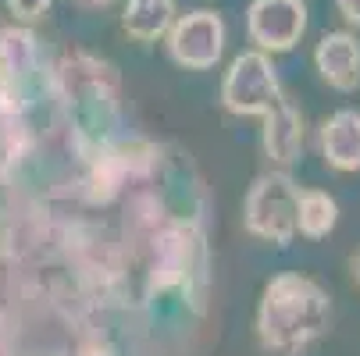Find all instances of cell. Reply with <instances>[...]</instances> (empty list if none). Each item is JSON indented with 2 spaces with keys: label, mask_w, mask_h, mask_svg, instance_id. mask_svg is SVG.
Returning <instances> with one entry per match:
<instances>
[{
  "label": "cell",
  "mask_w": 360,
  "mask_h": 356,
  "mask_svg": "<svg viewBox=\"0 0 360 356\" xmlns=\"http://www.w3.org/2000/svg\"><path fill=\"white\" fill-rule=\"evenodd\" d=\"M328 321L332 303L318 282L303 275H278L264 289L261 310H257V335L264 349L278 356H296L328 331Z\"/></svg>",
  "instance_id": "cell-1"
},
{
  "label": "cell",
  "mask_w": 360,
  "mask_h": 356,
  "mask_svg": "<svg viewBox=\"0 0 360 356\" xmlns=\"http://www.w3.org/2000/svg\"><path fill=\"white\" fill-rule=\"evenodd\" d=\"M296 211H300L296 182L282 171L261 175L246 196V228L261 239L285 246L296 235Z\"/></svg>",
  "instance_id": "cell-2"
},
{
  "label": "cell",
  "mask_w": 360,
  "mask_h": 356,
  "mask_svg": "<svg viewBox=\"0 0 360 356\" xmlns=\"http://www.w3.org/2000/svg\"><path fill=\"white\" fill-rule=\"evenodd\" d=\"M221 100L232 114H261V118H268L282 104L285 96L264 50H250V54H239L232 61L221 86Z\"/></svg>",
  "instance_id": "cell-3"
},
{
  "label": "cell",
  "mask_w": 360,
  "mask_h": 356,
  "mask_svg": "<svg viewBox=\"0 0 360 356\" xmlns=\"http://www.w3.org/2000/svg\"><path fill=\"white\" fill-rule=\"evenodd\" d=\"M168 50L186 68H211L225 50V22L214 11H193L168 29Z\"/></svg>",
  "instance_id": "cell-4"
},
{
  "label": "cell",
  "mask_w": 360,
  "mask_h": 356,
  "mask_svg": "<svg viewBox=\"0 0 360 356\" xmlns=\"http://www.w3.org/2000/svg\"><path fill=\"white\" fill-rule=\"evenodd\" d=\"M250 39L261 50H292L307 32V4L303 0H253L246 11Z\"/></svg>",
  "instance_id": "cell-5"
},
{
  "label": "cell",
  "mask_w": 360,
  "mask_h": 356,
  "mask_svg": "<svg viewBox=\"0 0 360 356\" xmlns=\"http://www.w3.org/2000/svg\"><path fill=\"white\" fill-rule=\"evenodd\" d=\"M314 65L321 72V79L339 89L349 93L360 86V43L353 32H325L318 50H314Z\"/></svg>",
  "instance_id": "cell-6"
},
{
  "label": "cell",
  "mask_w": 360,
  "mask_h": 356,
  "mask_svg": "<svg viewBox=\"0 0 360 356\" xmlns=\"http://www.w3.org/2000/svg\"><path fill=\"white\" fill-rule=\"evenodd\" d=\"M321 154L335 171H360V111H335L321 125Z\"/></svg>",
  "instance_id": "cell-7"
},
{
  "label": "cell",
  "mask_w": 360,
  "mask_h": 356,
  "mask_svg": "<svg viewBox=\"0 0 360 356\" xmlns=\"http://www.w3.org/2000/svg\"><path fill=\"white\" fill-rule=\"evenodd\" d=\"M264 150L278 164H292L300 157V150H303V118L289 100H282V104L264 118Z\"/></svg>",
  "instance_id": "cell-8"
},
{
  "label": "cell",
  "mask_w": 360,
  "mask_h": 356,
  "mask_svg": "<svg viewBox=\"0 0 360 356\" xmlns=\"http://www.w3.org/2000/svg\"><path fill=\"white\" fill-rule=\"evenodd\" d=\"M172 22H175V4L172 0H129L125 18H122L125 32L132 39H143V43L165 36L172 29Z\"/></svg>",
  "instance_id": "cell-9"
},
{
  "label": "cell",
  "mask_w": 360,
  "mask_h": 356,
  "mask_svg": "<svg viewBox=\"0 0 360 356\" xmlns=\"http://www.w3.org/2000/svg\"><path fill=\"white\" fill-rule=\"evenodd\" d=\"M339 221V207L335 199L321 189H307L300 192V211H296V232H303L307 239H325Z\"/></svg>",
  "instance_id": "cell-10"
},
{
  "label": "cell",
  "mask_w": 360,
  "mask_h": 356,
  "mask_svg": "<svg viewBox=\"0 0 360 356\" xmlns=\"http://www.w3.org/2000/svg\"><path fill=\"white\" fill-rule=\"evenodd\" d=\"M8 4H11V11H15L18 18L32 22V18H39L50 4H54V0H8Z\"/></svg>",
  "instance_id": "cell-11"
},
{
  "label": "cell",
  "mask_w": 360,
  "mask_h": 356,
  "mask_svg": "<svg viewBox=\"0 0 360 356\" xmlns=\"http://www.w3.org/2000/svg\"><path fill=\"white\" fill-rule=\"evenodd\" d=\"M335 8L342 11V18L349 25H360V0H335Z\"/></svg>",
  "instance_id": "cell-12"
},
{
  "label": "cell",
  "mask_w": 360,
  "mask_h": 356,
  "mask_svg": "<svg viewBox=\"0 0 360 356\" xmlns=\"http://www.w3.org/2000/svg\"><path fill=\"white\" fill-rule=\"evenodd\" d=\"M349 268H353V278H356V282H360V253H356V257H353V261H349Z\"/></svg>",
  "instance_id": "cell-13"
},
{
  "label": "cell",
  "mask_w": 360,
  "mask_h": 356,
  "mask_svg": "<svg viewBox=\"0 0 360 356\" xmlns=\"http://www.w3.org/2000/svg\"><path fill=\"white\" fill-rule=\"evenodd\" d=\"M86 4H111V0H86Z\"/></svg>",
  "instance_id": "cell-14"
}]
</instances>
